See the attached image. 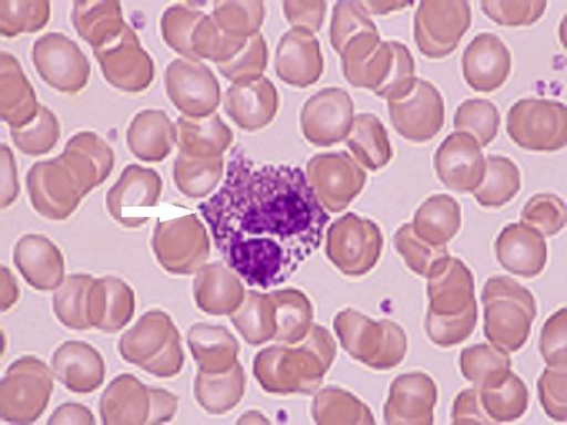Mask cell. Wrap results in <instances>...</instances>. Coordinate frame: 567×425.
I'll list each match as a JSON object with an SVG mask.
<instances>
[{
  "label": "cell",
  "instance_id": "6da1fadb",
  "mask_svg": "<svg viewBox=\"0 0 567 425\" xmlns=\"http://www.w3.org/2000/svg\"><path fill=\"white\" fill-rule=\"evenodd\" d=\"M199 210L229 268L262 290L290 279L318 250L330 219L303 172L257 164L237 149Z\"/></svg>",
  "mask_w": 567,
  "mask_h": 425
},
{
  "label": "cell",
  "instance_id": "7a4b0ae2",
  "mask_svg": "<svg viewBox=\"0 0 567 425\" xmlns=\"http://www.w3.org/2000/svg\"><path fill=\"white\" fill-rule=\"evenodd\" d=\"M507 133L524 149H560L567 139L565 105L548 100H520L507 114Z\"/></svg>",
  "mask_w": 567,
  "mask_h": 425
},
{
  "label": "cell",
  "instance_id": "3957f363",
  "mask_svg": "<svg viewBox=\"0 0 567 425\" xmlns=\"http://www.w3.org/2000/svg\"><path fill=\"white\" fill-rule=\"evenodd\" d=\"M472 22L467 2H422L415 15L414 35L422 55L441 60L451 55Z\"/></svg>",
  "mask_w": 567,
  "mask_h": 425
},
{
  "label": "cell",
  "instance_id": "277c9868",
  "mask_svg": "<svg viewBox=\"0 0 567 425\" xmlns=\"http://www.w3.org/2000/svg\"><path fill=\"white\" fill-rule=\"evenodd\" d=\"M389 108L395 129L415 142L432 139L445 123V103L429 81L416 80L404 97L389 101Z\"/></svg>",
  "mask_w": 567,
  "mask_h": 425
},
{
  "label": "cell",
  "instance_id": "5b68a950",
  "mask_svg": "<svg viewBox=\"0 0 567 425\" xmlns=\"http://www.w3.org/2000/svg\"><path fill=\"white\" fill-rule=\"evenodd\" d=\"M352 123L353 103L343 89H324L311 97L301 112V131L318 146H330L346 138Z\"/></svg>",
  "mask_w": 567,
  "mask_h": 425
},
{
  "label": "cell",
  "instance_id": "8992f818",
  "mask_svg": "<svg viewBox=\"0 0 567 425\" xmlns=\"http://www.w3.org/2000/svg\"><path fill=\"white\" fill-rule=\"evenodd\" d=\"M511 69V52L494 33L477 34L464 52L463 74L477 93L498 91L507 81Z\"/></svg>",
  "mask_w": 567,
  "mask_h": 425
},
{
  "label": "cell",
  "instance_id": "52a82bcc",
  "mask_svg": "<svg viewBox=\"0 0 567 425\" xmlns=\"http://www.w3.org/2000/svg\"><path fill=\"white\" fill-rule=\"evenodd\" d=\"M434 163L440 179L456 190L473 189L485 169L482 147L464 132L452 133L442 142Z\"/></svg>",
  "mask_w": 567,
  "mask_h": 425
},
{
  "label": "cell",
  "instance_id": "ba28073f",
  "mask_svg": "<svg viewBox=\"0 0 567 425\" xmlns=\"http://www.w3.org/2000/svg\"><path fill=\"white\" fill-rule=\"evenodd\" d=\"M284 62H287V71L282 77L300 87L316 83L323 73V58L318 41L312 33L300 29L290 32L282 42Z\"/></svg>",
  "mask_w": 567,
  "mask_h": 425
},
{
  "label": "cell",
  "instance_id": "9c48e42d",
  "mask_svg": "<svg viewBox=\"0 0 567 425\" xmlns=\"http://www.w3.org/2000/svg\"><path fill=\"white\" fill-rule=\"evenodd\" d=\"M347 138L349 148L368 167H382L392 155L383 124L374 115L362 114L354 118Z\"/></svg>",
  "mask_w": 567,
  "mask_h": 425
},
{
  "label": "cell",
  "instance_id": "30bf717a",
  "mask_svg": "<svg viewBox=\"0 0 567 425\" xmlns=\"http://www.w3.org/2000/svg\"><path fill=\"white\" fill-rule=\"evenodd\" d=\"M498 257L508 269H528L529 266H543L545 243L530 230L519 225L508 226L496 243Z\"/></svg>",
  "mask_w": 567,
  "mask_h": 425
},
{
  "label": "cell",
  "instance_id": "8fae6325",
  "mask_svg": "<svg viewBox=\"0 0 567 425\" xmlns=\"http://www.w3.org/2000/svg\"><path fill=\"white\" fill-rule=\"evenodd\" d=\"M501 116L498 108L487 100H467L460 104L454 126L458 132L472 135L478 146L486 147L498 134Z\"/></svg>",
  "mask_w": 567,
  "mask_h": 425
},
{
  "label": "cell",
  "instance_id": "7c38bea8",
  "mask_svg": "<svg viewBox=\"0 0 567 425\" xmlns=\"http://www.w3.org/2000/svg\"><path fill=\"white\" fill-rule=\"evenodd\" d=\"M488 169L487 180L476 191V199L485 206L504 205L520 187L518 168L506 157L489 156Z\"/></svg>",
  "mask_w": 567,
  "mask_h": 425
},
{
  "label": "cell",
  "instance_id": "4fadbf2b",
  "mask_svg": "<svg viewBox=\"0 0 567 425\" xmlns=\"http://www.w3.org/2000/svg\"><path fill=\"white\" fill-rule=\"evenodd\" d=\"M417 221L432 230L435 238L450 240L460 226V208L449 197L432 198L419 211Z\"/></svg>",
  "mask_w": 567,
  "mask_h": 425
},
{
  "label": "cell",
  "instance_id": "5bb4252c",
  "mask_svg": "<svg viewBox=\"0 0 567 425\" xmlns=\"http://www.w3.org/2000/svg\"><path fill=\"white\" fill-rule=\"evenodd\" d=\"M547 2H482L493 22L503 27H528L540 20Z\"/></svg>",
  "mask_w": 567,
  "mask_h": 425
}]
</instances>
